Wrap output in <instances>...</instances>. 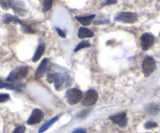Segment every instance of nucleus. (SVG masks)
Instances as JSON below:
<instances>
[{"mask_svg":"<svg viewBox=\"0 0 160 133\" xmlns=\"http://www.w3.org/2000/svg\"><path fill=\"white\" fill-rule=\"evenodd\" d=\"M28 67L27 66H20L10 72L9 76L6 78V81L9 83H17L24 78L28 74Z\"/></svg>","mask_w":160,"mask_h":133,"instance_id":"obj_1","label":"nucleus"},{"mask_svg":"<svg viewBox=\"0 0 160 133\" xmlns=\"http://www.w3.org/2000/svg\"><path fill=\"white\" fill-rule=\"evenodd\" d=\"M67 100L70 105H75L83 98V92L78 89H70L66 92Z\"/></svg>","mask_w":160,"mask_h":133,"instance_id":"obj_2","label":"nucleus"},{"mask_svg":"<svg viewBox=\"0 0 160 133\" xmlns=\"http://www.w3.org/2000/svg\"><path fill=\"white\" fill-rule=\"evenodd\" d=\"M138 15L135 13L121 12L115 17V20L123 23H134L137 21Z\"/></svg>","mask_w":160,"mask_h":133,"instance_id":"obj_3","label":"nucleus"},{"mask_svg":"<svg viewBox=\"0 0 160 133\" xmlns=\"http://www.w3.org/2000/svg\"><path fill=\"white\" fill-rule=\"evenodd\" d=\"M156 63L152 56H146L142 63V71L145 77H148L154 72Z\"/></svg>","mask_w":160,"mask_h":133,"instance_id":"obj_4","label":"nucleus"},{"mask_svg":"<svg viewBox=\"0 0 160 133\" xmlns=\"http://www.w3.org/2000/svg\"><path fill=\"white\" fill-rule=\"evenodd\" d=\"M98 99V94L94 89H90V90L87 91L83 95V98L81 100V103L83 106H90L92 105H94Z\"/></svg>","mask_w":160,"mask_h":133,"instance_id":"obj_5","label":"nucleus"},{"mask_svg":"<svg viewBox=\"0 0 160 133\" xmlns=\"http://www.w3.org/2000/svg\"><path fill=\"white\" fill-rule=\"evenodd\" d=\"M155 36L151 33H144L141 37V45L142 49L147 51L153 46L155 43Z\"/></svg>","mask_w":160,"mask_h":133,"instance_id":"obj_6","label":"nucleus"},{"mask_svg":"<svg viewBox=\"0 0 160 133\" xmlns=\"http://www.w3.org/2000/svg\"><path fill=\"white\" fill-rule=\"evenodd\" d=\"M109 119L113 122L114 124H117L120 127H125L128 124V118H127V112L123 111V112L119 113V114H115L109 117Z\"/></svg>","mask_w":160,"mask_h":133,"instance_id":"obj_7","label":"nucleus"},{"mask_svg":"<svg viewBox=\"0 0 160 133\" xmlns=\"http://www.w3.org/2000/svg\"><path fill=\"white\" fill-rule=\"evenodd\" d=\"M44 114L41 110L34 109L31 113V116L27 120V123L28 125H35V124L39 123L43 120Z\"/></svg>","mask_w":160,"mask_h":133,"instance_id":"obj_8","label":"nucleus"},{"mask_svg":"<svg viewBox=\"0 0 160 133\" xmlns=\"http://www.w3.org/2000/svg\"><path fill=\"white\" fill-rule=\"evenodd\" d=\"M48 63H49V61L47 58H45V59H43V60H42L35 71V79H39L43 76L44 73L45 72L48 65Z\"/></svg>","mask_w":160,"mask_h":133,"instance_id":"obj_9","label":"nucleus"},{"mask_svg":"<svg viewBox=\"0 0 160 133\" xmlns=\"http://www.w3.org/2000/svg\"><path fill=\"white\" fill-rule=\"evenodd\" d=\"M67 75H63L61 73L57 74V77L56 78V81H55V89L57 91H60L63 89V87L65 86L66 83L67 81Z\"/></svg>","mask_w":160,"mask_h":133,"instance_id":"obj_10","label":"nucleus"},{"mask_svg":"<svg viewBox=\"0 0 160 133\" xmlns=\"http://www.w3.org/2000/svg\"><path fill=\"white\" fill-rule=\"evenodd\" d=\"M23 84H17V83H9L7 81H4L3 80L0 79V89H12V90L16 91H20L23 90Z\"/></svg>","mask_w":160,"mask_h":133,"instance_id":"obj_11","label":"nucleus"},{"mask_svg":"<svg viewBox=\"0 0 160 133\" xmlns=\"http://www.w3.org/2000/svg\"><path fill=\"white\" fill-rule=\"evenodd\" d=\"M78 35L79 38H92L94 36V32L87 28H80L78 30Z\"/></svg>","mask_w":160,"mask_h":133,"instance_id":"obj_12","label":"nucleus"},{"mask_svg":"<svg viewBox=\"0 0 160 133\" xmlns=\"http://www.w3.org/2000/svg\"><path fill=\"white\" fill-rule=\"evenodd\" d=\"M2 21L5 23H20L22 24L23 22L20 19H19L17 16H12L11 14H5L2 17Z\"/></svg>","mask_w":160,"mask_h":133,"instance_id":"obj_13","label":"nucleus"},{"mask_svg":"<svg viewBox=\"0 0 160 133\" xmlns=\"http://www.w3.org/2000/svg\"><path fill=\"white\" fill-rule=\"evenodd\" d=\"M45 45L44 43H41L40 45L38 46L37 50H36L35 53H34V56L32 58V60L33 62H37L38 60L41 59L42 56L43 55V53H45Z\"/></svg>","mask_w":160,"mask_h":133,"instance_id":"obj_14","label":"nucleus"},{"mask_svg":"<svg viewBox=\"0 0 160 133\" xmlns=\"http://www.w3.org/2000/svg\"><path fill=\"white\" fill-rule=\"evenodd\" d=\"M95 14L90 16H85V17H79V16H77L76 19L77 20H78L84 26H88V25H90L92 23V20L95 18Z\"/></svg>","mask_w":160,"mask_h":133,"instance_id":"obj_15","label":"nucleus"},{"mask_svg":"<svg viewBox=\"0 0 160 133\" xmlns=\"http://www.w3.org/2000/svg\"><path fill=\"white\" fill-rule=\"evenodd\" d=\"M145 110L148 114L150 115H156L159 113L160 108L158 105L155 104V103H150L147 106H145Z\"/></svg>","mask_w":160,"mask_h":133,"instance_id":"obj_16","label":"nucleus"},{"mask_svg":"<svg viewBox=\"0 0 160 133\" xmlns=\"http://www.w3.org/2000/svg\"><path fill=\"white\" fill-rule=\"evenodd\" d=\"M58 119H59V116H55V117H53V118H52L51 120H48L46 123H45L43 125H42V127H41L40 129H39V131H38V132L39 133H43L44 131H46V130L48 129V128H50V127H51L52 125L53 124H54L55 122H56V120H58Z\"/></svg>","mask_w":160,"mask_h":133,"instance_id":"obj_17","label":"nucleus"},{"mask_svg":"<svg viewBox=\"0 0 160 133\" xmlns=\"http://www.w3.org/2000/svg\"><path fill=\"white\" fill-rule=\"evenodd\" d=\"M21 30L25 34H33V33H35L36 31L35 30H34L32 27H31L28 24H25L23 23L21 24Z\"/></svg>","mask_w":160,"mask_h":133,"instance_id":"obj_18","label":"nucleus"},{"mask_svg":"<svg viewBox=\"0 0 160 133\" xmlns=\"http://www.w3.org/2000/svg\"><path fill=\"white\" fill-rule=\"evenodd\" d=\"M90 46H91V44L89 43L88 42L83 41V42H81L78 45H77V47L75 48V49H74V52H78V51H79V50L82 49L88 48V47H90Z\"/></svg>","mask_w":160,"mask_h":133,"instance_id":"obj_19","label":"nucleus"},{"mask_svg":"<svg viewBox=\"0 0 160 133\" xmlns=\"http://www.w3.org/2000/svg\"><path fill=\"white\" fill-rule=\"evenodd\" d=\"M12 1H5V0L2 1V0H0V6L2 9L6 10V9H9V8H12Z\"/></svg>","mask_w":160,"mask_h":133,"instance_id":"obj_20","label":"nucleus"},{"mask_svg":"<svg viewBox=\"0 0 160 133\" xmlns=\"http://www.w3.org/2000/svg\"><path fill=\"white\" fill-rule=\"evenodd\" d=\"M52 6V0H45L43 3V11L47 12L49 9H51Z\"/></svg>","mask_w":160,"mask_h":133,"instance_id":"obj_21","label":"nucleus"},{"mask_svg":"<svg viewBox=\"0 0 160 133\" xmlns=\"http://www.w3.org/2000/svg\"><path fill=\"white\" fill-rule=\"evenodd\" d=\"M58 73H48L47 74V81L49 83H54L57 77Z\"/></svg>","mask_w":160,"mask_h":133,"instance_id":"obj_22","label":"nucleus"},{"mask_svg":"<svg viewBox=\"0 0 160 133\" xmlns=\"http://www.w3.org/2000/svg\"><path fill=\"white\" fill-rule=\"evenodd\" d=\"M158 127V124L156 123V121H152V120H149V121L146 122L145 124V128L146 129H151V128H157Z\"/></svg>","mask_w":160,"mask_h":133,"instance_id":"obj_23","label":"nucleus"},{"mask_svg":"<svg viewBox=\"0 0 160 133\" xmlns=\"http://www.w3.org/2000/svg\"><path fill=\"white\" fill-rule=\"evenodd\" d=\"M9 95L8 93H0V103H5L9 100Z\"/></svg>","mask_w":160,"mask_h":133,"instance_id":"obj_24","label":"nucleus"},{"mask_svg":"<svg viewBox=\"0 0 160 133\" xmlns=\"http://www.w3.org/2000/svg\"><path fill=\"white\" fill-rule=\"evenodd\" d=\"M26 128L23 125H20V126H17V128L14 129L13 132L12 133H24Z\"/></svg>","mask_w":160,"mask_h":133,"instance_id":"obj_25","label":"nucleus"},{"mask_svg":"<svg viewBox=\"0 0 160 133\" xmlns=\"http://www.w3.org/2000/svg\"><path fill=\"white\" fill-rule=\"evenodd\" d=\"M89 112H90V110H84L80 112L79 114L77 115V117H78V118H84V117H85L88 114Z\"/></svg>","mask_w":160,"mask_h":133,"instance_id":"obj_26","label":"nucleus"},{"mask_svg":"<svg viewBox=\"0 0 160 133\" xmlns=\"http://www.w3.org/2000/svg\"><path fill=\"white\" fill-rule=\"evenodd\" d=\"M56 31H57L58 34H59V37L62 38H65L67 37V36H66V33L64 32L63 31H62V30H61L60 28H56Z\"/></svg>","mask_w":160,"mask_h":133,"instance_id":"obj_27","label":"nucleus"},{"mask_svg":"<svg viewBox=\"0 0 160 133\" xmlns=\"http://www.w3.org/2000/svg\"><path fill=\"white\" fill-rule=\"evenodd\" d=\"M117 1H116V0H109V1H106L104 2V3H102L101 4L102 6H107V5H111V4H115V3H117Z\"/></svg>","mask_w":160,"mask_h":133,"instance_id":"obj_28","label":"nucleus"},{"mask_svg":"<svg viewBox=\"0 0 160 133\" xmlns=\"http://www.w3.org/2000/svg\"><path fill=\"white\" fill-rule=\"evenodd\" d=\"M72 133H87V131L84 128H77Z\"/></svg>","mask_w":160,"mask_h":133,"instance_id":"obj_29","label":"nucleus"}]
</instances>
